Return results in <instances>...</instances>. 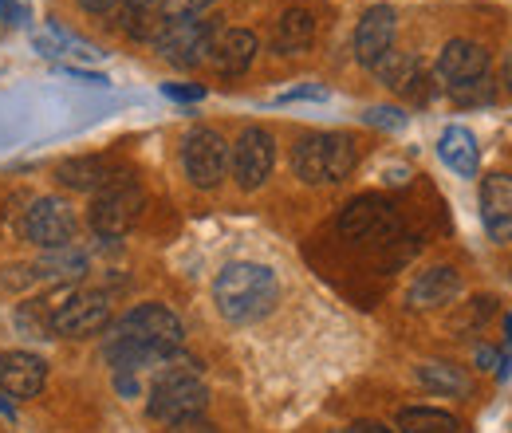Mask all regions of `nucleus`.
<instances>
[{
	"label": "nucleus",
	"mask_w": 512,
	"mask_h": 433,
	"mask_svg": "<svg viewBox=\"0 0 512 433\" xmlns=\"http://www.w3.org/2000/svg\"><path fill=\"white\" fill-rule=\"evenodd\" d=\"M186 323L162 304H138L130 308L107 335V363L115 378L138 382L142 371H166L182 355Z\"/></svg>",
	"instance_id": "nucleus-1"
},
{
	"label": "nucleus",
	"mask_w": 512,
	"mask_h": 433,
	"mask_svg": "<svg viewBox=\"0 0 512 433\" xmlns=\"http://www.w3.org/2000/svg\"><path fill=\"white\" fill-rule=\"evenodd\" d=\"M213 304L229 323L245 327L280 304V280L268 264H253V260L225 264L213 280Z\"/></svg>",
	"instance_id": "nucleus-2"
},
{
	"label": "nucleus",
	"mask_w": 512,
	"mask_h": 433,
	"mask_svg": "<svg viewBox=\"0 0 512 433\" xmlns=\"http://www.w3.org/2000/svg\"><path fill=\"white\" fill-rule=\"evenodd\" d=\"M359 166V146L343 130H308L292 146V170L304 186H335Z\"/></svg>",
	"instance_id": "nucleus-3"
},
{
	"label": "nucleus",
	"mask_w": 512,
	"mask_h": 433,
	"mask_svg": "<svg viewBox=\"0 0 512 433\" xmlns=\"http://www.w3.org/2000/svg\"><path fill=\"white\" fill-rule=\"evenodd\" d=\"M209 406V386L197 371V359L190 355H178L166 371H158L154 386H150V398H146V414L154 422H186V418H201Z\"/></svg>",
	"instance_id": "nucleus-4"
},
{
	"label": "nucleus",
	"mask_w": 512,
	"mask_h": 433,
	"mask_svg": "<svg viewBox=\"0 0 512 433\" xmlns=\"http://www.w3.org/2000/svg\"><path fill=\"white\" fill-rule=\"evenodd\" d=\"M142 209H146V193L134 182V174H127L115 186L95 193V201L87 209V221H91V229L103 241H119V237H127L130 229H134V221L142 217Z\"/></svg>",
	"instance_id": "nucleus-5"
},
{
	"label": "nucleus",
	"mask_w": 512,
	"mask_h": 433,
	"mask_svg": "<svg viewBox=\"0 0 512 433\" xmlns=\"http://www.w3.org/2000/svg\"><path fill=\"white\" fill-rule=\"evenodd\" d=\"M111 323V296L99 288H71L48 311V327L64 339H87L99 335Z\"/></svg>",
	"instance_id": "nucleus-6"
},
{
	"label": "nucleus",
	"mask_w": 512,
	"mask_h": 433,
	"mask_svg": "<svg viewBox=\"0 0 512 433\" xmlns=\"http://www.w3.org/2000/svg\"><path fill=\"white\" fill-rule=\"evenodd\" d=\"M339 233L355 245H386L402 233V217L386 197L363 193L339 213Z\"/></svg>",
	"instance_id": "nucleus-7"
},
{
	"label": "nucleus",
	"mask_w": 512,
	"mask_h": 433,
	"mask_svg": "<svg viewBox=\"0 0 512 433\" xmlns=\"http://www.w3.org/2000/svg\"><path fill=\"white\" fill-rule=\"evenodd\" d=\"M182 170L197 189H217L229 174V142L213 126H193L182 138Z\"/></svg>",
	"instance_id": "nucleus-8"
},
{
	"label": "nucleus",
	"mask_w": 512,
	"mask_h": 433,
	"mask_svg": "<svg viewBox=\"0 0 512 433\" xmlns=\"http://www.w3.org/2000/svg\"><path fill=\"white\" fill-rule=\"evenodd\" d=\"M213 40H217V20H170L154 36V52L166 63L190 71V67L209 60Z\"/></svg>",
	"instance_id": "nucleus-9"
},
{
	"label": "nucleus",
	"mask_w": 512,
	"mask_h": 433,
	"mask_svg": "<svg viewBox=\"0 0 512 433\" xmlns=\"http://www.w3.org/2000/svg\"><path fill=\"white\" fill-rule=\"evenodd\" d=\"M272 166H276V138L264 126H245L229 146V170L237 186L253 193L272 178Z\"/></svg>",
	"instance_id": "nucleus-10"
},
{
	"label": "nucleus",
	"mask_w": 512,
	"mask_h": 433,
	"mask_svg": "<svg viewBox=\"0 0 512 433\" xmlns=\"http://www.w3.org/2000/svg\"><path fill=\"white\" fill-rule=\"evenodd\" d=\"M24 241L44 252H56L75 241V213L64 197H36L24 213Z\"/></svg>",
	"instance_id": "nucleus-11"
},
{
	"label": "nucleus",
	"mask_w": 512,
	"mask_h": 433,
	"mask_svg": "<svg viewBox=\"0 0 512 433\" xmlns=\"http://www.w3.org/2000/svg\"><path fill=\"white\" fill-rule=\"evenodd\" d=\"M127 174V166L115 162L111 154H75V158H64L56 166V182L75 189V193H103V189L115 186Z\"/></svg>",
	"instance_id": "nucleus-12"
},
{
	"label": "nucleus",
	"mask_w": 512,
	"mask_h": 433,
	"mask_svg": "<svg viewBox=\"0 0 512 433\" xmlns=\"http://www.w3.org/2000/svg\"><path fill=\"white\" fill-rule=\"evenodd\" d=\"M394 36H398V12L390 4L367 8L359 28H355V60L375 71L379 60H386L394 52Z\"/></svg>",
	"instance_id": "nucleus-13"
},
{
	"label": "nucleus",
	"mask_w": 512,
	"mask_h": 433,
	"mask_svg": "<svg viewBox=\"0 0 512 433\" xmlns=\"http://www.w3.org/2000/svg\"><path fill=\"white\" fill-rule=\"evenodd\" d=\"M48 382V367L40 355L32 351H4L0 355V394L24 402V398H36Z\"/></svg>",
	"instance_id": "nucleus-14"
},
{
	"label": "nucleus",
	"mask_w": 512,
	"mask_h": 433,
	"mask_svg": "<svg viewBox=\"0 0 512 433\" xmlns=\"http://www.w3.org/2000/svg\"><path fill=\"white\" fill-rule=\"evenodd\" d=\"M477 75H489V52L477 40H449L446 48L438 52V67L434 79H442L446 87H461Z\"/></svg>",
	"instance_id": "nucleus-15"
},
{
	"label": "nucleus",
	"mask_w": 512,
	"mask_h": 433,
	"mask_svg": "<svg viewBox=\"0 0 512 433\" xmlns=\"http://www.w3.org/2000/svg\"><path fill=\"white\" fill-rule=\"evenodd\" d=\"M481 221H485L489 241L497 245L512 241V174L481 178Z\"/></svg>",
	"instance_id": "nucleus-16"
},
{
	"label": "nucleus",
	"mask_w": 512,
	"mask_h": 433,
	"mask_svg": "<svg viewBox=\"0 0 512 433\" xmlns=\"http://www.w3.org/2000/svg\"><path fill=\"white\" fill-rule=\"evenodd\" d=\"M457 292H461L457 268H453V264H434V268H426V272L414 276V284H410V292H406V308H414V311L446 308V304L457 300Z\"/></svg>",
	"instance_id": "nucleus-17"
},
{
	"label": "nucleus",
	"mask_w": 512,
	"mask_h": 433,
	"mask_svg": "<svg viewBox=\"0 0 512 433\" xmlns=\"http://www.w3.org/2000/svg\"><path fill=\"white\" fill-rule=\"evenodd\" d=\"M375 75L383 79L390 91H398V95H406V99H430V75H426V67L418 56H410V52H390L386 60H379L375 67Z\"/></svg>",
	"instance_id": "nucleus-18"
},
{
	"label": "nucleus",
	"mask_w": 512,
	"mask_h": 433,
	"mask_svg": "<svg viewBox=\"0 0 512 433\" xmlns=\"http://www.w3.org/2000/svg\"><path fill=\"white\" fill-rule=\"evenodd\" d=\"M256 52H260V40H256L249 28H225V32H217V40H213L209 63H213L221 75H245V71L253 67Z\"/></svg>",
	"instance_id": "nucleus-19"
},
{
	"label": "nucleus",
	"mask_w": 512,
	"mask_h": 433,
	"mask_svg": "<svg viewBox=\"0 0 512 433\" xmlns=\"http://www.w3.org/2000/svg\"><path fill=\"white\" fill-rule=\"evenodd\" d=\"M316 44V16L308 8H288L280 20H276V32H272V52L276 56H300Z\"/></svg>",
	"instance_id": "nucleus-20"
},
{
	"label": "nucleus",
	"mask_w": 512,
	"mask_h": 433,
	"mask_svg": "<svg viewBox=\"0 0 512 433\" xmlns=\"http://www.w3.org/2000/svg\"><path fill=\"white\" fill-rule=\"evenodd\" d=\"M438 154L457 178H477V166H481V150H477V138L473 130L465 126H446L442 138H438Z\"/></svg>",
	"instance_id": "nucleus-21"
},
{
	"label": "nucleus",
	"mask_w": 512,
	"mask_h": 433,
	"mask_svg": "<svg viewBox=\"0 0 512 433\" xmlns=\"http://www.w3.org/2000/svg\"><path fill=\"white\" fill-rule=\"evenodd\" d=\"M83 272H87V256L75 245L44 252V256L32 264V280H48V284H79Z\"/></svg>",
	"instance_id": "nucleus-22"
},
{
	"label": "nucleus",
	"mask_w": 512,
	"mask_h": 433,
	"mask_svg": "<svg viewBox=\"0 0 512 433\" xmlns=\"http://www.w3.org/2000/svg\"><path fill=\"white\" fill-rule=\"evenodd\" d=\"M418 382L442 398H469L473 394V382L469 374L461 371L457 363H442V359H430V363H418Z\"/></svg>",
	"instance_id": "nucleus-23"
},
{
	"label": "nucleus",
	"mask_w": 512,
	"mask_h": 433,
	"mask_svg": "<svg viewBox=\"0 0 512 433\" xmlns=\"http://www.w3.org/2000/svg\"><path fill=\"white\" fill-rule=\"evenodd\" d=\"M398 433H461V422L438 406H406L398 410Z\"/></svg>",
	"instance_id": "nucleus-24"
},
{
	"label": "nucleus",
	"mask_w": 512,
	"mask_h": 433,
	"mask_svg": "<svg viewBox=\"0 0 512 433\" xmlns=\"http://www.w3.org/2000/svg\"><path fill=\"white\" fill-rule=\"evenodd\" d=\"M449 95L457 107H489V103H497V83L489 75H477L461 87H449Z\"/></svg>",
	"instance_id": "nucleus-25"
},
{
	"label": "nucleus",
	"mask_w": 512,
	"mask_h": 433,
	"mask_svg": "<svg viewBox=\"0 0 512 433\" xmlns=\"http://www.w3.org/2000/svg\"><path fill=\"white\" fill-rule=\"evenodd\" d=\"M217 0H162L158 4V16L170 24V20H197V16H205L209 8H213Z\"/></svg>",
	"instance_id": "nucleus-26"
},
{
	"label": "nucleus",
	"mask_w": 512,
	"mask_h": 433,
	"mask_svg": "<svg viewBox=\"0 0 512 433\" xmlns=\"http://www.w3.org/2000/svg\"><path fill=\"white\" fill-rule=\"evenodd\" d=\"M162 24H166V20H158V16H150V12L123 8V28H127L134 40H150V44H154V36L162 32Z\"/></svg>",
	"instance_id": "nucleus-27"
},
{
	"label": "nucleus",
	"mask_w": 512,
	"mask_h": 433,
	"mask_svg": "<svg viewBox=\"0 0 512 433\" xmlns=\"http://www.w3.org/2000/svg\"><path fill=\"white\" fill-rule=\"evenodd\" d=\"M363 123L379 126V130H402L406 126V111H398V107H367Z\"/></svg>",
	"instance_id": "nucleus-28"
},
{
	"label": "nucleus",
	"mask_w": 512,
	"mask_h": 433,
	"mask_svg": "<svg viewBox=\"0 0 512 433\" xmlns=\"http://www.w3.org/2000/svg\"><path fill=\"white\" fill-rule=\"evenodd\" d=\"M296 99H327V87H320V83H304V87L284 91L276 103H296Z\"/></svg>",
	"instance_id": "nucleus-29"
},
{
	"label": "nucleus",
	"mask_w": 512,
	"mask_h": 433,
	"mask_svg": "<svg viewBox=\"0 0 512 433\" xmlns=\"http://www.w3.org/2000/svg\"><path fill=\"white\" fill-rule=\"evenodd\" d=\"M170 99H178V103H197V99H205V87H182V83H166L162 87Z\"/></svg>",
	"instance_id": "nucleus-30"
},
{
	"label": "nucleus",
	"mask_w": 512,
	"mask_h": 433,
	"mask_svg": "<svg viewBox=\"0 0 512 433\" xmlns=\"http://www.w3.org/2000/svg\"><path fill=\"white\" fill-rule=\"evenodd\" d=\"M170 433H217V430H213V422H205V418H186V422H174Z\"/></svg>",
	"instance_id": "nucleus-31"
},
{
	"label": "nucleus",
	"mask_w": 512,
	"mask_h": 433,
	"mask_svg": "<svg viewBox=\"0 0 512 433\" xmlns=\"http://www.w3.org/2000/svg\"><path fill=\"white\" fill-rule=\"evenodd\" d=\"M123 0H79V8L83 12H95V16H107V12H115Z\"/></svg>",
	"instance_id": "nucleus-32"
},
{
	"label": "nucleus",
	"mask_w": 512,
	"mask_h": 433,
	"mask_svg": "<svg viewBox=\"0 0 512 433\" xmlns=\"http://www.w3.org/2000/svg\"><path fill=\"white\" fill-rule=\"evenodd\" d=\"M351 433H398V430H390V426H383V422L363 418V422H355V426H351Z\"/></svg>",
	"instance_id": "nucleus-33"
},
{
	"label": "nucleus",
	"mask_w": 512,
	"mask_h": 433,
	"mask_svg": "<svg viewBox=\"0 0 512 433\" xmlns=\"http://www.w3.org/2000/svg\"><path fill=\"white\" fill-rule=\"evenodd\" d=\"M386 182L390 186H406L410 182V170H386Z\"/></svg>",
	"instance_id": "nucleus-34"
},
{
	"label": "nucleus",
	"mask_w": 512,
	"mask_h": 433,
	"mask_svg": "<svg viewBox=\"0 0 512 433\" xmlns=\"http://www.w3.org/2000/svg\"><path fill=\"white\" fill-rule=\"evenodd\" d=\"M127 8H138V12H154V4H162V0H123Z\"/></svg>",
	"instance_id": "nucleus-35"
},
{
	"label": "nucleus",
	"mask_w": 512,
	"mask_h": 433,
	"mask_svg": "<svg viewBox=\"0 0 512 433\" xmlns=\"http://www.w3.org/2000/svg\"><path fill=\"white\" fill-rule=\"evenodd\" d=\"M0 16H4V20H16V8H12V0H0Z\"/></svg>",
	"instance_id": "nucleus-36"
},
{
	"label": "nucleus",
	"mask_w": 512,
	"mask_h": 433,
	"mask_svg": "<svg viewBox=\"0 0 512 433\" xmlns=\"http://www.w3.org/2000/svg\"><path fill=\"white\" fill-rule=\"evenodd\" d=\"M505 87H509V95H512V52L505 56Z\"/></svg>",
	"instance_id": "nucleus-37"
},
{
	"label": "nucleus",
	"mask_w": 512,
	"mask_h": 433,
	"mask_svg": "<svg viewBox=\"0 0 512 433\" xmlns=\"http://www.w3.org/2000/svg\"><path fill=\"white\" fill-rule=\"evenodd\" d=\"M0 414H4V418H12V406H8L4 398H0Z\"/></svg>",
	"instance_id": "nucleus-38"
},
{
	"label": "nucleus",
	"mask_w": 512,
	"mask_h": 433,
	"mask_svg": "<svg viewBox=\"0 0 512 433\" xmlns=\"http://www.w3.org/2000/svg\"><path fill=\"white\" fill-rule=\"evenodd\" d=\"M505 327H509V343H512V315H505Z\"/></svg>",
	"instance_id": "nucleus-39"
}]
</instances>
